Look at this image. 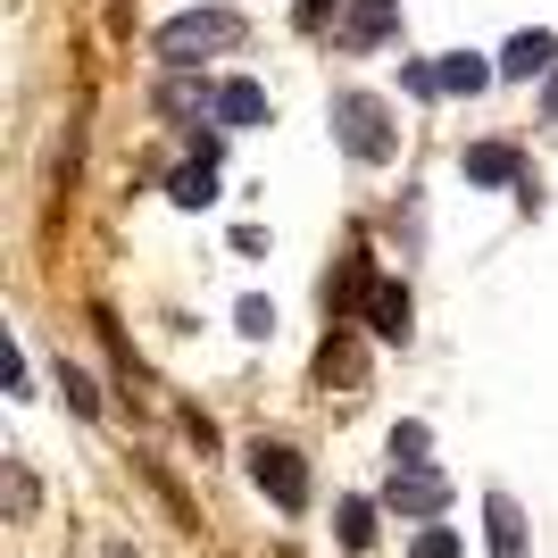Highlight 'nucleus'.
Masks as SVG:
<instances>
[{
  "mask_svg": "<svg viewBox=\"0 0 558 558\" xmlns=\"http://www.w3.org/2000/svg\"><path fill=\"white\" fill-rule=\"evenodd\" d=\"M233 43H242L233 9H192V17L159 25V59H167V68H201L209 50H233Z\"/></svg>",
  "mask_w": 558,
  "mask_h": 558,
  "instance_id": "1",
  "label": "nucleus"
},
{
  "mask_svg": "<svg viewBox=\"0 0 558 558\" xmlns=\"http://www.w3.org/2000/svg\"><path fill=\"white\" fill-rule=\"evenodd\" d=\"M251 475H258V492H267L283 517H301V509H308V466H301V450L258 442V450H251Z\"/></svg>",
  "mask_w": 558,
  "mask_h": 558,
  "instance_id": "2",
  "label": "nucleus"
},
{
  "mask_svg": "<svg viewBox=\"0 0 558 558\" xmlns=\"http://www.w3.org/2000/svg\"><path fill=\"white\" fill-rule=\"evenodd\" d=\"M333 125H342V142H350V159H392V125H384V100H367V93H342L333 100Z\"/></svg>",
  "mask_w": 558,
  "mask_h": 558,
  "instance_id": "3",
  "label": "nucleus"
},
{
  "mask_svg": "<svg viewBox=\"0 0 558 558\" xmlns=\"http://www.w3.org/2000/svg\"><path fill=\"white\" fill-rule=\"evenodd\" d=\"M400 25V0H350V17H342V50H375L384 34Z\"/></svg>",
  "mask_w": 558,
  "mask_h": 558,
  "instance_id": "4",
  "label": "nucleus"
},
{
  "mask_svg": "<svg viewBox=\"0 0 558 558\" xmlns=\"http://www.w3.org/2000/svg\"><path fill=\"white\" fill-rule=\"evenodd\" d=\"M558 68V34H509V50H500V75H550Z\"/></svg>",
  "mask_w": 558,
  "mask_h": 558,
  "instance_id": "5",
  "label": "nucleus"
},
{
  "mask_svg": "<svg viewBox=\"0 0 558 558\" xmlns=\"http://www.w3.org/2000/svg\"><path fill=\"white\" fill-rule=\"evenodd\" d=\"M384 500H392V509H409V517H434V509H442V475H434V466H400Z\"/></svg>",
  "mask_w": 558,
  "mask_h": 558,
  "instance_id": "6",
  "label": "nucleus"
},
{
  "mask_svg": "<svg viewBox=\"0 0 558 558\" xmlns=\"http://www.w3.org/2000/svg\"><path fill=\"white\" fill-rule=\"evenodd\" d=\"M367 333L375 342H409V292L400 283H375L367 292Z\"/></svg>",
  "mask_w": 558,
  "mask_h": 558,
  "instance_id": "7",
  "label": "nucleus"
},
{
  "mask_svg": "<svg viewBox=\"0 0 558 558\" xmlns=\"http://www.w3.org/2000/svg\"><path fill=\"white\" fill-rule=\"evenodd\" d=\"M484 525H492V558H525V517H517L509 492H492V500H484Z\"/></svg>",
  "mask_w": 558,
  "mask_h": 558,
  "instance_id": "8",
  "label": "nucleus"
},
{
  "mask_svg": "<svg viewBox=\"0 0 558 558\" xmlns=\"http://www.w3.org/2000/svg\"><path fill=\"white\" fill-rule=\"evenodd\" d=\"M466 175H475V184H517L525 159H517L509 142H475V150H466Z\"/></svg>",
  "mask_w": 558,
  "mask_h": 558,
  "instance_id": "9",
  "label": "nucleus"
},
{
  "mask_svg": "<svg viewBox=\"0 0 558 558\" xmlns=\"http://www.w3.org/2000/svg\"><path fill=\"white\" fill-rule=\"evenodd\" d=\"M434 75H442V93H466V100H475V93H484V84H492V75H500V68H484L475 50H450V59H442V68H434Z\"/></svg>",
  "mask_w": 558,
  "mask_h": 558,
  "instance_id": "10",
  "label": "nucleus"
},
{
  "mask_svg": "<svg viewBox=\"0 0 558 558\" xmlns=\"http://www.w3.org/2000/svg\"><path fill=\"white\" fill-rule=\"evenodd\" d=\"M167 192H175V209H209V201H217V167L209 159L175 167V184H167Z\"/></svg>",
  "mask_w": 558,
  "mask_h": 558,
  "instance_id": "11",
  "label": "nucleus"
},
{
  "mask_svg": "<svg viewBox=\"0 0 558 558\" xmlns=\"http://www.w3.org/2000/svg\"><path fill=\"white\" fill-rule=\"evenodd\" d=\"M217 117H226V125H258V117H267V93H258V84H242V75H233L226 93H217Z\"/></svg>",
  "mask_w": 558,
  "mask_h": 558,
  "instance_id": "12",
  "label": "nucleus"
},
{
  "mask_svg": "<svg viewBox=\"0 0 558 558\" xmlns=\"http://www.w3.org/2000/svg\"><path fill=\"white\" fill-rule=\"evenodd\" d=\"M333 525H342V550H375V500H342Z\"/></svg>",
  "mask_w": 558,
  "mask_h": 558,
  "instance_id": "13",
  "label": "nucleus"
},
{
  "mask_svg": "<svg viewBox=\"0 0 558 558\" xmlns=\"http://www.w3.org/2000/svg\"><path fill=\"white\" fill-rule=\"evenodd\" d=\"M425 450H434V434H425L417 417H409V425H392V466H425Z\"/></svg>",
  "mask_w": 558,
  "mask_h": 558,
  "instance_id": "14",
  "label": "nucleus"
},
{
  "mask_svg": "<svg viewBox=\"0 0 558 558\" xmlns=\"http://www.w3.org/2000/svg\"><path fill=\"white\" fill-rule=\"evenodd\" d=\"M417 558H459V534H450V525H425V534H417Z\"/></svg>",
  "mask_w": 558,
  "mask_h": 558,
  "instance_id": "15",
  "label": "nucleus"
},
{
  "mask_svg": "<svg viewBox=\"0 0 558 558\" xmlns=\"http://www.w3.org/2000/svg\"><path fill=\"white\" fill-rule=\"evenodd\" d=\"M242 333H251V342H267V333H276V308H267V301H242Z\"/></svg>",
  "mask_w": 558,
  "mask_h": 558,
  "instance_id": "16",
  "label": "nucleus"
},
{
  "mask_svg": "<svg viewBox=\"0 0 558 558\" xmlns=\"http://www.w3.org/2000/svg\"><path fill=\"white\" fill-rule=\"evenodd\" d=\"M68 400H75V409H84V417H100V392H93V384H84V375H75V367H68Z\"/></svg>",
  "mask_w": 558,
  "mask_h": 558,
  "instance_id": "17",
  "label": "nucleus"
},
{
  "mask_svg": "<svg viewBox=\"0 0 558 558\" xmlns=\"http://www.w3.org/2000/svg\"><path fill=\"white\" fill-rule=\"evenodd\" d=\"M301 25H326V0H301Z\"/></svg>",
  "mask_w": 558,
  "mask_h": 558,
  "instance_id": "18",
  "label": "nucleus"
},
{
  "mask_svg": "<svg viewBox=\"0 0 558 558\" xmlns=\"http://www.w3.org/2000/svg\"><path fill=\"white\" fill-rule=\"evenodd\" d=\"M542 109H550V125H558V84H550V100H542Z\"/></svg>",
  "mask_w": 558,
  "mask_h": 558,
  "instance_id": "19",
  "label": "nucleus"
}]
</instances>
